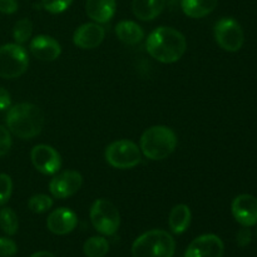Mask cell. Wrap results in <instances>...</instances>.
<instances>
[{"instance_id": "obj_30", "label": "cell", "mask_w": 257, "mask_h": 257, "mask_svg": "<svg viewBox=\"0 0 257 257\" xmlns=\"http://www.w3.org/2000/svg\"><path fill=\"white\" fill-rule=\"evenodd\" d=\"M18 10L17 0H0V12L4 14H14Z\"/></svg>"}, {"instance_id": "obj_4", "label": "cell", "mask_w": 257, "mask_h": 257, "mask_svg": "<svg viewBox=\"0 0 257 257\" xmlns=\"http://www.w3.org/2000/svg\"><path fill=\"white\" fill-rule=\"evenodd\" d=\"M175 251V240L163 230L147 231L132 245L133 257H173Z\"/></svg>"}, {"instance_id": "obj_7", "label": "cell", "mask_w": 257, "mask_h": 257, "mask_svg": "<svg viewBox=\"0 0 257 257\" xmlns=\"http://www.w3.org/2000/svg\"><path fill=\"white\" fill-rule=\"evenodd\" d=\"M105 160L112 167L118 170H130L141 162V151L132 141H115L105 150Z\"/></svg>"}, {"instance_id": "obj_5", "label": "cell", "mask_w": 257, "mask_h": 257, "mask_svg": "<svg viewBox=\"0 0 257 257\" xmlns=\"http://www.w3.org/2000/svg\"><path fill=\"white\" fill-rule=\"evenodd\" d=\"M29 65L27 50L20 44H5L0 47V78L13 79L25 73Z\"/></svg>"}, {"instance_id": "obj_1", "label": "cell", "mask_w": 257, "mask_h": 257, "mask_svg": "<svg viewBox=\"0 0 257 257\" xmlns=\"http://www.w3.org/2000/svg\"><path fill=\"white\" fill-rule=\"evenodd\" d=\"M187 42L182 33L173 28L160 27L147 38L146 49L148 54L161 63H175L185 54Z\"/></svg>"}, {"instance_id": "obj_32", "label": "cell", "mask_w": 257, "mask_h": 257, "mask_svg": "<svg viewBox=\"0 0 257 257\" xmlns=\"http://www.w3.org/2000/svg\"><path fill=\"white\" fill-rule=\"evenodd\" d=\"M30 257H55L53 253L48 252V251H39V252H35L33 253Z\"/></svg>"}, {"instance_id": "obj_20", "label": "cell", "mask_w": 257, "mask_h": 257, "mask_svg": "<svg viewBox=\"0 0 257 257\" xmlns=\"http://www.w3.org/2000/svg\"><path fill=\"white\" fill-rule=\"evenodd\" d=\"M115 34L119 38V40L130 45L137 44L145 38V32L142 28L137 23L130 22V20L118 23L115 27Z\"/></svg>"}, {"instance_id": "obj_28", "label": "cell", "mask_w": 257, "mask_h": 257, "mask_svg": "<svg viewBox=\"0 0 257 257\" xmlns=\"http://www.w3.org/2000/svg\"><path fill=\"white\" fill-rule=\"evenodd\" d=\"M12 148V136L9 130L0 125V157L7 155Z\"/></svg>"}, {"instance_id": "obj_27", "label": "cell", "mask_w": 257, "mask_h": 257, "mask_svg": "<svg viewBox=\"0 0 257 257\" xmlns=\"http://www.w3.org/2000/svg\"><path fill=\"white\" fill-rule=\"evenodd\" d=\"M17 243L8 237H0V257H12L17 253Z\"/></svg>"}, {"instance_id": "obj_12", "label": "cell", "mask_w": 257, "mask_h": 257, "mask_svg": "<svg viewBox=\"0 0 257 257\" xmlns=\"http://www.w3.org/2000/svg\"><path fill=\"white\" fill-rule=\"evenodd\" d=\"M232 215L240 225L251 227L257 223V198L252 195L237 196L232 202Z\"/></svg>"}, {"instance_id": "obj_23", "label": "cell", "mask_w": 257, "mask_h": 257, "mask_svg": "<svg viewBox=\"0 0 257 257\" xmlns=\"http://www.w3.org/2000/svg\"><path fill=\"white\" fill-rule=\"evenodd\" d=\"M33 33V23L28 18L20 19L19 22L15 23L14 29H13V37H14L17 44H24L29 40Z\"/></svg>"}, {"instance_id": "obj_22", "label": "cell", "mask_w": 257, "mask_h": 257, "mask_svg": "<svg viewBox=\"0 0 257 257\" xmlns=\"http://www.w3.org/2000/svg\"><path fill=\"white\" fill-rule=\"evenodd\" d=\"M0 228L9 236L15 235L18 232L19 221H18L17 213L12 208L4 207L0 210Z\"/></svg>"}, {"instance_id": "obj_16", "label": "cell", "mask_w": 257, "mask_h": 257, "mask_svg": "<svg viewBox=\"0 0 257 257\" xmlns=\"http://www.w3.org/2000/svg\"><path fill=\"white\" fill-rule=\"evenodd\" d=\"M115 8V0H87L85 3V12L88 17L99 24L108 23L114 17Z\"/></svg>"}, {"instance_id": "obj_14", "label": "cell", "mask_w": 257, "mask_h": 257, "mask_svg": "<svg viewBox=\"0 0 257 257\" xmlns=\"http://www.w3.org/2000/svg\"><path fill=\"white\" fill-rule=\"evenodd\" d=\"M78 217L72 210L60 207L53 211L47 220V227L54 235H67L77 227Z\"/></svg>"}, {"instance_id": "obj_21", "label": "cell", "mask_w": 257, "mask_h": 257, "mask_svg": "<svg viewBox=\"0 0 257 257\" xmlns=\"http://www.w3.org/2000/svg\"><path fill=\"white\" fill-rule=\"evenodd\" d=\"M83 251L87 257H104L109 251V243L104 237L93 236L85 241Z\"/></svg>"}, {"instance_id": "obj_24", "label": "cell", "mask_w": 257, "mask_h": 257, "mask_svg": "<svg viewBox=\"0 0 257 257\" xmlns=\"http://www.w3.org/2000/svg\"><path fill=\"white\" fill-rule=\"evenodd\" d=\"M53 200L47 195H35L28 202V207L34 213L47 212L52 208Z\"/></svg>"}, {"instance_id": "obj_29", "label": "cell", "mask_w": 257, "mask_h": 257, "mask_svg": "<svg viewBox=\"0 0 257 257\" xmlns=\"http://www.w3.org/2000/svg\"><path fill=\"white\" fill-rule=\"evenodd\" d=\"M236 238H237V243L240 247H246V246L250 245L251 238H252V233H251L250 228L246 227V226H242V228L237 232Z\"/></svg>"}, {"instance_id": "obj_3", "label": "cell", "mask_w": 257, "mask_h": 257, "mask_svg": "<svg viewBox=\"0 0 257 257\" xmlns=\"http://www.w3.org/2000/svg\"><path fill=\"white\" fill-rule=\"evenodd\" d=\"M177 146V136L166 125H155L146 131L141 137V150L152 161L167 158Z\"/></svg>"}, {"instance_id": "obj_6", "label": "cell", "mask_w": 257, "mask_h": 257, "mask_svg": "<svg viewBox=\"0 0 257 257\" xmlns=\"http://www.w3.org/2000/svg\"><path fill=\"white\" fill-rule=\"evenodd\" d=\"M89 216L93 227L102 235L112 236L119 228V212L110 201L104 198L95 201L90 207Z\"/></svg>"}, {"instance_id": "obj_13", "label": "cell", "mask_w": 257, "mask_h": 257, "mask_svg": "<svg viewBox=\"0 0 257 257\" xmlns=\"http://www.w3.org/2000/svg\"><path fill=\"white\" fill-rule=\"evenodd\" d=\"M104 35V28L98 23H87L75 30L73 42L80 49H94L103 42Z\"/></svg>"}, {"instance_id": "obj_9", "label": "cell", "mask_w": 257, "mask_h": 257, "mask_svg": "<svg viewBox=\"0 0 257 257\" xmlns=\"http://www.w3.org/2000/svg\"><path fill=\"white\" fill-rule=\"evenodd\" d=\"M83 185V177L77 171H64L52 178L49 183V191L53 197L64 200L75 195Z\"/></svg>"}, {"instance_id": "obj_25", "label": "cell", "mask_w": 257, "mask_h": 257, "mask_svg": "<svg viewBox=\"0 0 257 257\" xmlns=\"http://www.w3.org/2000/svg\"><path fill=\"white\" fill-rule=\"evenodd\" d=\"M13 192V181L10 176L0 173V207L8 203Z\"/></svg>"}, {"instance_id": "obj_31", "label": "cell", "mask_w": 257, "mask_h": 257, "mask_svg": "<svg viewBox=\"0 0 257 257\" xmlns=\"http://www.w3.org/2000/svg\"><path fill=\"white\" fill-rule=\"evenodd\" d=\"M10 105H12V98H10L9 92L0 87V110L8 109L10 108Z\"/></svg>"}, {"instance_id": "obj_18", "label": "cell", "mask_w": 257, "mask_h": 257, "mask_svg": "<svg viewBox=\"0 0 257 257\" xmlns=\"http://www.w3.org/2000/svg\"><path fill=\"white\" fill-rule=\"evenodd\" d=\"M218 0H181V8L187 17L200 19L216 9Z\"/></svg>"}, {"instance_id": "obj_2", "label": "cell", "mask_w": 257, "mask_h": 257, "mask_svg": "<svg viewBox=\"0 0 257 257\" xmlns=\"http://www.w3.org/2000/svg\"><path fill=\"white\" fill-rule=\"evenodd\" d=\"M8 130L22 140H32L44 127V113L33 103H19L9 108L7 114Z\"/></svg>"}, {"instance_id": "obj_15", "label": "cell", "mask_w": 257, "mask_h": 257, "mask_svg": "<svg viewBox=\"0 0 257 257\" xmlns=\"http://www.w3.org/2000/svg\"><path fill=\"white\" fill-rule=\"evenodd\" d=\"M30 52L37 59L53 62L60 55L62 48L54 38L48 35H38L30 43Z\"/></svg>"}, {"instance_id": "obj_19", "label": "cell", "mask_w": 257, "mask_h": 257, "mask_svg": "<svg viewBox=\"0 0 257 257\" xmlns=\"http://www.w3.org/2000/svg\"><path fill=\"white\" fill-rule=\"evenodd\" d=\"M191 223V210L186 205H177L171 210L168 225L176 235H181L188 228Z\"/></svg>"}, {"instance_id": "obj_17", "label": "cell", "mask_w": 257, "mask_h": 257, "mask_svg": "<svg viewBox=\"0 0 257 257\" xmlns=\"http://www.w3.org/2000/svg\"><path fill=\"white\" fill-rule=\"evenodd\" d=\"M167 0H133V14L143 22L153 20L165 9Z\"/></svg>"}, {"instance_id": "obj_26", "label": "cell", "mask_w": 257, "mask_h": 257, "mask_svg": "<svg viewBox=\"0 0 257 257\" xmlns=\"http://www.w3.org/2000/svg\"><path fill=\"white\" fill-rule=\"evenodd\" d=\"M72 3L73 0H42L43 8L52 14H59V13L65 12Z\"/></svg>"}, {"instance_id": "obj_8", "label": "cell", "mask_w": 257, "mask_h": 257, "mask_svg": "<svg viewBox=\"0 0 257 257\" xmlns=\"http://www.w3.org/2000/svg\"><path fill=\"white\" fill-rule=\"evenodd\" d=\"M215 39L223 50L233 53L242 48L245 37L242 28L235 19L223 18L215 25Z\"/></svg>"}, {"instance_id": "obj_10", "label": "cell", "mask_w": 257, "mask_h": 257, "mask_svg": "<svg viewBox=\"0 0 257 257\" xmlns=\"http://www.w3.org/2000/svg\"><path fill=\"white\" fill-rule=\"evenodd\" d=\"M30 157L34 167L43 175H55L62 167L60 155L50 146H35L32 150Z\"/></svg>"}, {"instance_id": "obj_11", "label": "cell", "mask_w": 257, "mask_h": 257, "mask_svg": "<svg viewBox=\"0 0 257 257\" xmlns=\"http://www.w3.org/2000/svg\"><path fill=\"white\" fill-rule=\"evenodd\" d=\"M225 246L218 236L208 233L195 238L186 250L185 257H222Z\"/></svg>"}]
</instances>
